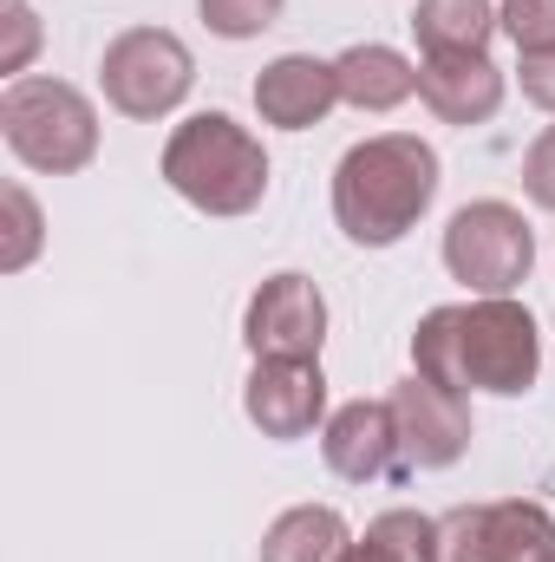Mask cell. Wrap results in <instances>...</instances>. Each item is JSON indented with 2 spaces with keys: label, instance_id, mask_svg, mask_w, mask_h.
Masks as SVG:
<instances>
[{
  "label": "cell",
  "instance_id": "6da1fadb",
  "mask_svg": "<svg viewBox=\"0 0 555 562\" xmlns=\"http://www.w3.org/2000/svg\"><path fill=\"white\" fill-rule=\"evenodd\" d=\"M412 373L451 393H497L523 400L543 373V334L536 314L510 294H477V301H444L418 314L412 327Z\"/></svg>",
  "mask_w": 555,
  "mask_h": 562
},
{
  "label": "cell",
  "instance_id": "7a4b0ae2",
  "mask_svg": "<svg viewBox=\"0 0 555 562\" xmlns=\"http://www.w3.org/2000/svg\"><path fill=\"white\" fill-rule=\"evenodd\" d=\"M438 183L444 164L418 132H380L333 164V223L360 249H393L424 223Z\"/></svg>",
  "mask_w": 555,
  "mask_h": 562
},
{
  "label": "cell",
  "instance_id": "3957f363",
  "mask_svg": "<svg viewBox=\"0 0 555 562\" xmlns=\"http://www.w3.org/2000/svg\"><path fill=\"white\" fill-rule=\"evenodd\" d=\"M157 170L196 216H216V223H236V216L262 210V196H269V150L229 112L183 119L163 144Z\"/></svg>",
  "mask_w": 555,
  "mask_h": 562
},
{
  "label": "cell",
  "instance_id": "277c9868",
  "mask_svg": "<svg viewBox=\"0 0 555 562\" xmlns=\"http://www.w3.org/2000/svg\"><path fill=\"white\" fill-rule=\"evenodd\" d=\"M0 138L26 170L72 177L99 157V112L66 79H13L0 92Z\"/></svg>",
  "mask_w": 555,
  "mask_h": 562
},
{
  "label": "cell",
  "instance_id": "5b68a950",
  "mask_svg": "<svg viewBox=\"0 0 555 562\" xmlns=\"http://www.w3.org/2000/svg\"><path fill=\"white\" fill-rule=\"evenodd\" d=\"M99 86H105L112 112H125L138 125H157V119H170L190 99L196 59H190V46L170 26H125L105 46V59H99Z\"/></svg>",
  "mask_w": 555,
  "mask_h": 562
},
{
  "label": "cell",
  "instance_id": "8992f818",
  "mask_svg": "<svg viewBox=\"0 0 555 562\" xmlns=\"http://www.w3.org/2000/svg\"><path fill=\"white\" fill-rule=\"evenodd\" d=\"M444 269L471 294H517L536 269V229L523 223L517 203H464L444 223Z\"/></svg>",
  "mask_w": 555,
  "mask_h": 562
},
{
  "label": "cell",
  "instance_id": "52a82bcc",
  "mask_svg": "<svg viewBox=\"0 0 555 562\" xmlns=\"http://www.w3.org/2000/svg\"><path fill=\"white\" fill-rule=\"evenodd\" d=\"M555 517L536 497L457 504L438 517V562H550Z\"/></svg>",
  "mask_w": 555,
  "mask_h": 562
},
{
  "label": "cell",
  "instance_id": "ba28073f",
  "mask_svg": "<svg viewBox=\"0 0 555 562\" xmlns=\"http://www.w3.org/2000/svg\"><path fill=\"white\" fill-rule=\"evenodd\" d=\"M242 340H249L256 360H320V347H327V294L301 269H281L249 294Z\"/></svg>",
  "mask_w": 555,
  "mask_h": 562
},
{
  "label": "cell",
  "instance_id": "9c48e42d",
  "mask_svg": "<svg viewBox=\"0 0 555 562\" xmlns=\"http://www.w3.org/2000/svg\"><path fill=\"white\" fill-rule=\"evenodd\" d=\"M393 425H399V471H451L471 451V400L451 386H431L424 373L399 380L393 393Z\"/></svg>",
  "mask_w": 555,
  "mask_h": 562
},
{
  "label": "cell",
  "instance_id": "30bf717a",
  "mask_svg": "<svg viewBox=\"0 0 555 562\" xmlns=\"http://www.w3.org/2000/svg\"><path fill=\"white\" fill-rule=\"evenodd\" d=\"M242 413L275 445H294L314 425H327V373H320V360H256V373L242 386Z\"/></svg>",
  "mask_w": 555,
  "mask_h": 562
},
{
  "label": "cell",
  "instance_id": "8fae6325",
  "mask_svg": "<svg viewBox=\"0 0 555 562\" xmlns=\"http://www.w3.org/2000/svg\"><path fill=\"white\" fill-rule=\"evenodd\" d=\"M320 458L333 477L347 484H380V477H406L399 471V425L393 400H353L320 425Z\"/></svg>",
  "mask_w": 555,
  "mask_h": 562
},
{
  "label": "cell",
  "instance_id": "7c38bea8",
  "mask_svg": "<svg viewBox=\"0 0 555 562\" xmlns=\"http://www.w3.org/2000/svg\"><path fill=\"white\" fill-rule=\"evenodd\" d=\"M418 99L438 125H490L503 112V72L490 53H424L418 59Z\"/></svg>",
  "mask_w": 555,
  "mask_h": 562
},
{
  "label": "cell",
  "instance_id": "4fadbf2b",
  "mask_svg": "<svg viewBox=\"0 0 555 562\" xmlns=\"http://www.w3.org/2000/svg\"><path fill=\"white\" fill-rule=\"evenodd\" d=\"M333 105H340L333 59L281 53V59L262 66V79H256V112H262V125H275V132H314Z\"/></svg>",
  "mask_w": 555,
  "mask_h": 562
},
{
  "label": "cell",
  "instance_id": "5bb4252c",
  "mask_svg": "<svg viewBox=\"0 0 555 562\" xmlns=\"http://www.w3.org/2000/svg\"><path fill=\"white\" fill-rule=\"evenodd\" d=\"M333 79H340V105L373 112V119H380V112H399L418 92V66L399 46H380V40L347 46V53L333 59Z\"/></svg>",
  "mask_w": 555,
  "mask_h": 562
},
{
  "label": "cell",
  "instance_id": "9a60e30c",
  "mask_svg": "<svg viewBox=\"0 0 555 562\" xmlns=\"http://www.w3.org/2000/svg\"><path fill=\"white\" fill-rule=\"evenodd\" d=\"M353 550V530L333 504H294L262 530V562H340Z\"/></svg>",
  "mask_w": 555,
  "mask_h": 562
},
{
  "label": "cell",
  "instance_id": "2e32d148",
  "mask_svg": "<svg viewBox=\"0 0 555 562\" xmlns=\"http://www.w3.org/2000/svg\"><path fill=\"white\" fill-rule=\"evenodd\" d=\"M412 33L424 53H490L503 20L490 0H412Z\"/></svg>",
  "mask_w": 555,
  "mask_h": 562
},
{
  "label": "cell",
  "instance_id": "e0dca14e",
  "mask_svg": "<svg viewBox=\"0 0 555 562\" xmlns=\"http://www.w3.org/2000/svg\"><path fill=\"white\" fill-rule=\"evenodd\" d=\"M360 550L373 562H438V517L424 510H386L366 524Z\"/></svg>",
  "mask_w": 555,
  "mask_h": 562
},
{
  "label": "cell",
  "instance_id": "ac0fdd59",
  "mask_svg": "<svg viewBox=\"0 0 555 562\" xmlns=\"http://www.w3.org/2000/svg\"><path fill=\"white\" fill-rule=\"evenodd\" d=\"M281 7L287 0H196V13H203V26L216 40H256V33H269L281 20Z\"/></svg>",
  "mask_w": 555,
  "mask_h": 562
},
{
  "label": "cell",
  "instance_id": "d6986e66",
  "mask_svg": "<svg viewBox=\"0 0 555 562\" xmlns=\"http://www.w3.org/2000/svg\"><path fill=\"white\" fill-rule=\"evenodd\" d=\"M497 20H503V33L517 40V53H523V59L555 53V0H503V7H497Z\"/></svg>",
  "mask_w": 555,
  "mask_h": 562
},
{
  "label": "cell",
  "instance_id": "ffe728a7",
  "mask_svg": "<svg viewBox=\"0 0 555 562\" xmlns=\"http://www.w3.org/2000/svg\"><path fill=\"white\" fill-rule=\"evenodd\" d=\"M7 216H13V236H7V249H0V269H26L33 249H39V203H33L20 183H7Z\"/></svg>",
  "mask_w": 555,
  "mask_h": 562
},
{
  "label": "cell",
  "instance_id": "44dd1931",
  "mask_svg": "<svg viewBox=\"0 0 555 562\" xmlns=\"http://www.w3.org/2000/svg\"><path fill=\"white\" fill-rule=\"evenodd\" d=\"M523 190H530L536 210H555V125L523 150Z\"/></svg>",
  "mask_w": 555,
  "mask_h": 562
},
{
  "label": "cell",
  "instance_id": "7402d4cb",
  "mask_svg": "<svg viewBox=\"0 0 555 562\" xmlns=\"http://www.w3.org/2000/svg\"><path fill=\"white\" fill-rule=\"evenodd\" d=\"M33 46H39V20H33V7H26V0H7V53H0V72H26Z\"/></svg>",
  "mask_w": 555,
  "mask_h": 562
},
{
  "label": "cell",
  "instance_id": "603a6c76",
  "mask_svg": "<svg viewBox=\"0 0 555 562\" xmlns=\"http://www.w3.org/2000/svg\"><path fill=\"white\" fill-rule=\"evenodd\" d=\"M523 99L530 105H543V112H555V53H536V59H523Z\"/></svg>",
  "mask_w": 555,
  "mask_h": 562
},
{
  "label": "cell",
  "instance_id": "cb8c5ba5",
  "mask_svg": "<svg viewBox=\"0 0 555 562\" xmlns=\"http://www.w3.org/2000/svg\"><path fill=\"white\" fill-rule=\"evenodd\" d=\"M550 562H555V557H550Z\"/></svg>",
  "mask_w": 555,
  "mask_h": 562
}]
</instances>
